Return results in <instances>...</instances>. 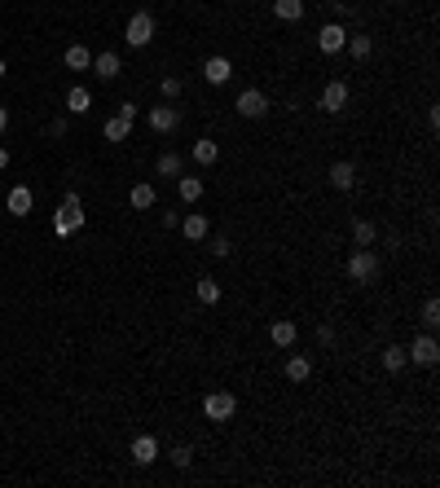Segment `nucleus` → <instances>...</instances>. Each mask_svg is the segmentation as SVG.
Returning <instances> with one entry per match:
<instances>
[{"mask_svg":"<svg viewBox=\"0 0 440 488\" xmlns=\"http://www.w3.org/2000/svg\"><path fill=\"white\" fill-rule=\"evenodd\" d=\"M269 339L278 343V348H291V343L300 339V330H295V321L282 317V321H273V326H269Z\"/></svg>","mask_w":440,"mask_h":488,"instance_id":"obj_13","label":"nucleus"},{"mask_svg":"<svg viewBox=\"0 0 440 488\" xmlns=\"http://www.w3.org/2000/svg\"><path fill=\"white\" fill-rule=\"evenodd\" d=\"M203 413L211 422H229L238 413V396H233V391H211V396L203 400Z\"/></svg>","mask_w":440,"mask_h":488,"instance_id":"obj_3","label":"nucleus"},{"mask_svg":"<svg viewBox=\"0 0 440 488\" xmlns=\"http://www.w3.org/2000/svg\"><path fill=\"white\" fill-rule=\"evenodd\" d=\"M159 172H163V176H181V154H176V150L159 154Z\"/></svg>","mask_w":440,"mask_h":488,"instance_id":"obj_29","label":"nucleus"},{"mask_svg":"<svg viewBox=\"0 0 440 488\" xmlns=\"http://www.w3.org/2000/svg\"><path fill=\"white\" fill-rule=\"evenodd\" d=\"M176 124H181V115H176V106H172V101L150 106V128H154V133H172Z\"/></svg>","mask_w":440,"mask_h":488,"instance_id":"obj_9","label":"nucleus"},{"mask_svg":"<svg viewBox=\"0 0 440 488\" xmlns=\"http://www.w3.org/2000/svg\"><path fill=\"white\" fill-rule=\"evenodd\" d=\"M352 242H356V246H374V242H379V229H374L370 220H356V224H352Z\"/></svg>","mask_w":440,"mask_h":488,"instance_id":"obj_25","label":"nucleus"},{"mask_svg":"<svg viewBox=\"0 0 440 488\" xmlns=\"http://www.w3.org/2000/svg\"><path fill=\"white\" fill-rule=\"evenodd\" d=\"M176 194H181V202H198L203 198V176H181Z\"/></svg>","mask_w":440,"mask_h":488,"instance_id":"obj_22","label":"nucleus"},{"mask_svg":"<svg viewBox=\"0 0 440 488\" xmlns=\"http://www.w3.org/2000/svg\"><path fill=\"white\" fill-rule=\"evenodd\" d=\"M88 106H93V92H88V88L75 84V88L66 92V110H70V115H88Z\"/></svg>","mask_w":440,"mask_h":488,"instance_id":"obj_19","label":"nucleus"},{"mask_svg":"<svg viewBox=\"0 0 440 488\" xmlns=\"http://www.w3.org/2000/svg\"><path fill=\"white\" fill-rule=\"evenodd\" d=\"M348 53L356 57V62H365V57L374 53V40L370 35H348Z\"/></svg>","mask_w":440,"mask_h":488,"instance_id":"obj_26","label":"nucleus"},{"mask_svg":"<svg viewBox=\"0 0 440 488\" xmlns=\"http://www.w3.org/2000/svg\"><path fill=\"white\" fill-rule=\"evenodd\" d=\"M419 321H423L427 330H436V326H440V304H436V300H427V304H423V317H419Z\"/></svg>","mask_w":440,"mask_h":488,"instance_id":"obj_31","label":"nucleus"},{"mask_svg":"<svg viewBox=\"0 0 440 488\" xmlns=\"http://www.w3.org/2000/svg\"><path fill=\"white\" fill-rule=\"evenodd\" d=\"M308 374H313V361H308V356H291V361H287V378H291V383H308Z\"/></svg>","mask_w":440,"mask_h":488,"instance_id":"obj_23","label":"nucleus"},{"mask_svg":"<svg viewBox=\"0 0 440 488\" xmlns=\"http://www.w3.org/2000/svg\"><path fill=\"white\" fill-rule=\"evenodd\" d=\"M79 229H84V207H79V194H66L62 207L53 211V233L57 237H70V233H79Z\"/></svg>","mask_w":440,"mask_h":488,"instance_id":"obj_1","label":"nucleus"},{"mask_svg":"<svg viewBox=\"0 0 440 488\" xmlns=\"http://www.w3.org/2000/svg\"><path fill=\"white\" fill-rule=\"evenodd\" d=\"M154 198H159V194H154V185H146V181L133 185V194H128V202H133L137 211H150V207H154Z\"/></svg>","mask_w":440,"mask_h":488,"instance_id":"obj_21","label":"nucleus"},{"mask_svg":"<svg viewBox=\"0 0 440 488\" xmlns=\"http://www.w3.org/2000/svg\"><path fill=\"white\" fill-rule=\"evenodd\" d=\"M5 207H9V216H27V211H31V189L14 185V189H9V198H5Z\"/></svg>","mask_w":440,"mask_h":488,"instance_id":"obj_14","label":"nucleus"},{"mask_svg":"<svg viewBox=\"0 0 440 488\" xmlns=\"http://www.w3.org/2000/svg\"><path fill=\"white\" fill-rule=\"evenodd\" d=\"M124 40L133 44V49H146V44L154 40V18L150 14H133L128 27H124Z\"/></svg>","mask_w":440,"mask_h":488,"instance_id":"obj_4","label":"nucleus"},{"mask_svg":"<svg viewBox=\"0 0 440 488\" xmlns=\"http://www.w3.org/2000/svg\"><path fill=\"white\" fill-rule=\"evenodd\" d=\"M273 18L300 22V18H304V0H273Z\"/></svg>","mask_w":440,"mask_h":488,"instance_id":"obj_16","label":"nucleus"},{"mask_svg":"<svg viewBox=\"0 0 440 488\" xmlns=\"http://www.w3.org/2000/svg\"><path fill=\"white\" fill-rule=\"evenodd\" d=\"M405 356H410L414 365H436V361H440V343L432 339V330H427V335H419V339H414L410 348H405Z\"/></svg>","mask_w":440,"mask_h":488,"instance_id":"obj_5","label":"nucleus"},{"mask_svg":"<svg viewBox=\"0 0 440 488\" xmlns=\"http://www.w3.org/2000/svg\"><path fill=\"white\" fill-rule=\"evenodd\" d=\"M405 365H410L405 348H401V343H388V348H383V370H388V374H401Z\"/></svg>","mask_w":440,"mask_h":488,"instance_id":"obj_15","label":"nucleus"},{"mask_svg":"<svg viewBox=\"0 0 440 488\" xmlns=\"http://www.w3.org/2000/svg\"><path fill=\"white\" fill-rule=\"evenodd\" d=\"M9 168V150H0V172H5Z\"/></svg>","mask_w":440,"mask_h":488,"instance_id":"obj_36","label":"nucleus"},{"mask_svg":"<svg viewBox=\"0 0 440 488\" xmlns=\"http://www.w3.org/2000/svg\"><path fill=\"white\" fill-rule=\"evenodd\" d=\"M133 462H137V467L159 462V440H154V436H137V440H133Z\"/></svg>","mask_w":440,"mask_h":488,"instance_id":"obj_12","label":"nucleus"},{"mask_svg":"<svg viewBox=\"0 0 440 488\" xmlns=\"http://www.w3.org/2000/svg\"><path fill=\"white\" fill-rule=\"evenodd\" d=\"M5 128H9V110H5V106H0V133H5Z\"/></svg>","mask_w":440,"mask_h":488,"instance_id":"obj_35","label":"nucleus"},{"mask_svg":"<svg viewBox=\"0 0 440 488\" xmlns=\"http://www.w3.org/2000/svg\"><path fill=\"white\" fill-rule=\"evenodd\" d=\"M62 62H66V70H88V66H93V53L84 49V44H70Z\"/></svg>","mask_w":440,"mask_h":488,"instance_id":"obj_20","label":"nucleus"},{"mask_svg":"<svg viewBox=\"0 0 440 488\" xmlns=\"http://www.w3.org/2000/svg\"><path fill=\"white\" fill-rule=\"evenodd\" d=\"M128 133H133V124H128L124 115H115L111 124H106V141H128Z\"/></svg>","mask_w":440,"mask_h":488,"instance_id":"obj_28","label":"nucleus"},{"mask_svg":"<svg viewBox=\"0 0 440 488\" xmlns=\"http://www.w3.org/2000/svg\"><path fill=\"white\" fill-rule=\"evenodd\" d=\"M238 115H242V119H265L269 115V97H265V92H260V88H247V92H238Z\"/></svg>","mask_w":440,"mask_h":488,"instance_id":"obj_6","label":"nucleus"},{"mask_svg":"<svg viewBox=\"0 0 440 488\" xmlns=\"http://www.w3.org/2000/svg\"><path fill=\"white\" fill-rule=\"evenodd\" d=\"M348 277L361 282V286L379 277V255L370 251V246H356V251H352V260H348Z\"/></svg>","mask_w":440,"mask_h":488,"instance_id":"obj_2","label":"nucleus"},{"mask_svg":"<svg viewBox=\"0 0 440 488\" xmlns=\"http://www.w3.org/2000/svg\"><path fill=\"white\" fill-rule=\"evenodd\" d=\"M229 75H233L229 57H207V62H203V79H207V84H229Z\"/></svg>","mask_w":440,"mask_h":488,"instance_id":"obj_10","label":"nucleus"},{"mask_svg":"<svg viewBox=\"0 0 440 488\" xmlns=\"http://www.w3.org/2000/svg\"><path fill=\"white\" fill-rule=\"evenodd\" d=\"M194 295H198V304H220V282L216 277H198Z\"/></svg>","mask_w":440,"mask_h":488,"instance_id":"obj_24","label":"nucleus"},{"mask_svg":"<svg viewBox=\"0 0 440 488\" xmlns=\"http://www.w3.org/2000/svg\"><path fill=\"white\" fill-rule=\"evenodd\" d=\"M343 106H348V84H343V79H330V84L322 88V110L326 115H339Z\"/></svg>","mask_w":440,"mask_h":488,"instance_id":"obj_8","label":"nucleus"},{"mask_svg":"<svg viewBox=\"0 0 440 488\" xmlns=\"http://www.w3.org/2000/svg\"><path fill=\"white\" fill-rule=\"evenodd\" d=\"M189 154H194V163H203V168H211V163L220 159V146L203 137V141H194V150H189Z\"/></svg>","mask_w":440,"mask_h":488,"instance_id":"obj_18","label":"nucleus"},{"mask_svg":"<svg viewBox=\"0 0 440 488\" xmlns=\"http://www.w3.org/2000/svg\"><path fill=\"white\" fill-rule=\"evenodd\" d=\"M181 233L189 237V242H203V237L211 233V220L203 216V211H189V216L181 220Z\"/></svg>","mask_w":440,"mask_h":488,"instance_id":"obj_11","label":"nucleus"},{"mask_svg":"<svg viewBox=\"0 0 440 488\" xmlns=\"http://www.w3.org/2000/svg\"><path fill=\"white\" fill-rule=\"evenodd\" d=\"M168 458H172V467H181V471H185L189 462H194V449H189V445H176V449H172Z\"/></svg>","mask_w":440,"mask_h":488,"instance_id":"obj_32","label":"nucleus"},{"mask_svg":"<svg viewBox=\"0 0 440 488\" xmlns=\"http://www.w3.org/2000/svg\"><path fill=\"white\" fill-rule=\"evenodd\" d=\"M343 44H348V31H343V22H326V27L317 31V49H322V53H339Z\"/></svg>","mask_w":440,"mask_h":488,"instance_id":"obj_7","label":"nucleus"},{"mask_svg":"<svg viewBox=\"0 0 440 488\" xmlns=\"http://www.w3.org/2000/svg\"><path fill=\"white\" fill-rule=\"evenodd\" d=\"M159 92H163V101H176V97H181V92H185V84H181V79H176V75H168V79H163V84H159Z\"/></svg>","mask_w":440,"mask_h":488,"instance_id":"obj_30","label":"nucleus"},{"mask_svg":"<svg viewBox=\"0 0 440 488\" xmlns=\"http://www.w3.org/2000/svg\"><path fill=\"white\" fill-rule=\"evenodd\" d=\"M0 79H5V57H0Z\"/></svg>","mask_w":440,"mask_h":488,"instance_id":"obj_37","label":"nucleus"},{"mask_svg":"<svg viewBox=\"0 0 440 488\" xmlns=\"http://www.w3.org/2000/svg\"><path fill=\"white\" fill-rule=\"evenodd\" d=\"M93 66H97L102 79H115L119 75V53H97V62H93Z\"/></svg>","mask_w":440,"mask_h":488,"instance_id":"obj_27","label":"nucleus"},{"mask_svg":"<svg viewBox=\"0 0 440 488\" xmlns=\"http://www.w3.org/2000/svg\"><path fill=\"white\" fill-rule=\"evenodd\" d=\"M317 343H322V348H330V343H335V330L322 326V330H317Z\"/></svg>","mask_w":440,"mask_h":488,"instance_id":"obj_34","label":"nucleus"},{"mask_svg":"<svg viewBox=\"0 0 440 488\" xmlns=\"http://www.w3.org/2000/svg\"><path fill=\"white\" fill-rule=\"evenodd\" d=\"M207 251L216 255V260H224V255L233 251V242H229V237H211V242H207Z\"/></svg>","mask_w":440,"mask_h":488,"instance_id":"obj_33","label":"nucleus"},{"mask_svg":"<svg viewBox=\"0 0 440 488\" xmlns=\"http://www.w3.org/2000/svg\"><path fill=\"white\" fill-rule=\"evenodd\" d=\"M330 185L348 194V189L356 185V168H352V163H335V168H330Z\"/></svg>","mask_w":440,"mask_h":488,"instance_id":"obj_17","label":"nucleus"}]
</instances>
